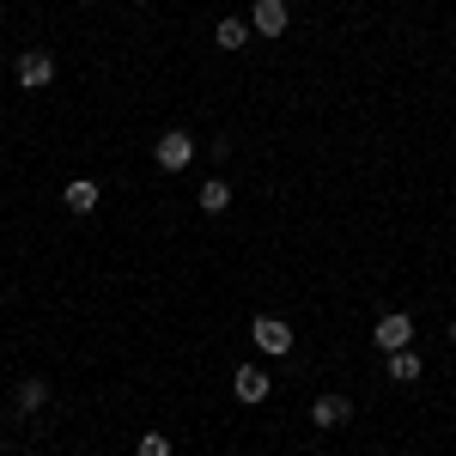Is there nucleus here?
Here are the masks:
<instances>
[{"label":"nucleus","mask_w":456,"mask_h":456,"mask_svg":"<svg viewBox=\"0 0 456 456\" xmlns=\"http://www.w3.org/2000/svg\"><path fill=\"white\" fill-rule=\"evenodd\" d=\"M371 341L384 353H402L408 341H414V316L408 311H389V316H378V329H371Z\"/></svg>","instance_id":"f257e3e1"},{"label":"nucleus","mask_w":456,"mask_h":456,"mask_svg":"<svg viewBox=\"0 0 456 456\" xmlns=\"http://www.w3.org/2000/svg\"><path fill=\"white\" fill-rule=\"evenodd\" d=\"M49 79H55V55H49V49H25V55H19V86H25V92H43Z\"/></svg>","instance_id":"39448f33"},{"label":"nucleus","mask_w":456,"mask_h":456,"mask_svg":"<svg viewBox=\"0 0 456 456\" xmlns=\"http://www.w3.org/2000/svg\"><path fill=\"white\" fill-rule=\"evenodd\" d=\"M389 378H395V384H414V378H420V353H414V347L389 353Z\"/></svg>","instance_id":"1a4fd4ad"},{"label":"nucleus","mask_w":456,"mask_h":456,"mask_svg":"<svg viewBox=\"0 0 456 456\" xmlns=\"http://www.w3.org/2000/svg\"><path fill=\"white\" fill-rule=\"evenodd\" d=\"M225 208H232V183H219V176L201 183V213H225Z\"/></svg>","instance_id":"9b49d317"},{"label":"nucleus","mask_w":456,"mask_h":456,"mask_svg":"<svg viewBox=\"0 0 456 456\" xmlns=\"http://www.w3.org/2000/svg\"><path fill=\"white\" fill-rule=\"evenodd\" d=\"M347 414H353L347 395H316L311 402V426H347Z\"/></svg>","instance_id":"0eeeda50"},{"label":"nucleus","mask_w":456,"mask_h":456,"mask_svg":"<svg viewBox=\"0 0 456 456\" xmlns=\"http://www.w3.org/2000/svg\"><path fill=\"white\" fill-rule=\"evenodd\" d=\"M451 341H456V322H451Z\"/></svg>","instance_id":"4468645a"},{"label":"nucleus","mask_w":456,"mask_h":456,"mask_svg":"<svg viewBox=\"0 0 456 456\" xmlns=\"http://www.w3.org/2000/svg\"><path fill=\"white\" fill-rule=\"evenodd\" d=\"M141 456H171V438L165 432H141Z\"/></svg>","instance_id":"ddd939ff"},{"label":"nucleus","mask_w":456,"mask_h":456,"mask_svg":"<svg viewBox=\"0 0 456 456\" xmlns=\"http://www.w3.org/2000/svg\"><path fill=\"white\" fill-rule=\"evenodd\" d=\"M98 208V183L92 176H73L68 183V213H92Z\"/></svg>","instance_id":"6e6552de"},{"label":"nucleus","mask_w":456,"mask_h":456,"mask_svg":"<svg viewBox=\"0 0 456 456\" xmlns=\"http://www.w3.org/2000/svg\"><path fill=\"white\" fill-rule=\"evenodd\" d=\"M249 335H256V347L274 353V359L292 353V322H281V316H256V322H249Z\"/></svg>","instance_id":"7ed1b4c3"},{"label":"nucleus","mask_w":456,"mask_h":456,"mask_svg":"<svg viewBox=\"0 0 456 456\" xmlns=\"http://www.w3.org/2000/svg\"><path fill=\"white\" fill-rule=\"evenodd\" d=\"M232 389H238V402H268V389H274V378H262V365H238L232 371Z\"/></svg>","instance_id":"423d86ee"},{"label":"nucleus","mask_w":456,"mask_h":456,"mask_svg":"<svg viewBox=\"0 0 456 456\" xmlns=\"http://www.w3.org/2000/svg\"><path fill=\"white\" fill-rule=\"evenodd\" d=\"M43 402H49V384H43V378H25V384H19V408H25V414H37Z\"/></svg>","instance_id":"f8f14e48"},{"label":"nucleus","mask_w":456,"mask_h":456,"mask_svg":"<svg viewBox=\"0 0 456 456\" xmlns=\"http://www.w3.org/2000/svg\"><path fill=\"white\" fill-rule=\"evenodd\" d=\"M152 159H159V171H189V159H195V141H189L183 128H171V134H159Z\"/></svg>","instance_id":"f03ea898"},{"label":"nucleus","mask_w":456,"mask_h":456,"mask_svg":"<svg viewBox=\"0 0 456 456\" xmlns=\"http://www.w3.org/2000/svg\"><path fill=\"white\" fill-rule=\"evenodd\" d=\"M213 43H219V49H244V43H249V25H244V19H219Z\"/></svg>","instance_id":"9d476101"},{"label":"nucleus","mask_w":456,"mask_h":456,"mask_svg":"<svg viewBox=\"0 0 456 456\" xmlns=\"http://www.w3.org/2000/svg\"><path fill=\"white\" fill-rule=\"evenodd\" d=\"M286 25H292L286 0H256V6H249V31L256 37H286Z\"/></svg>","instance_id":"20e7f679"}]
</instances>
